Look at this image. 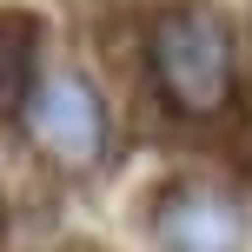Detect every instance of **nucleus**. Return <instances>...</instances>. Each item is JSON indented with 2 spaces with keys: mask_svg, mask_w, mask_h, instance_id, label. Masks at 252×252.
<instances>
[{
  "mask_svg": "<svg viewBox=\"0 0 252 252\" xmlns=\"http://www.w3.org/2000/svg\"><path fill=\"white\" fill-rule=\"evenodd\" d=\"M20 126L53 173H93L106 159V100L80 66H40L20 93Z\"/></svg>",
  "mask_w": 252,
  "mask_h": 252,
  "instance_id": "f03ea898",
  "label": "nucleus"
},
{
  "mask_svg": "<svg viewBox=\"0 0 252 252\" xmlns=\"http://www.w3.org/2000/svg\"><path fill=\"white\" fill-rule=\"evenodd\" d=\"M146 232L159 252H252V213L232 186L179 179L153 199Z\"/></svg>",
  "mask_w": 252,
  "mask_h": 252,
  "instance_id": "7ed1b4c3",
  "label": "nucleus"
},
{
  "mask_svg": "<svg viewBox=\"0 0 252 252\" xmlns=\"http://www.w3.org/2000/svg\"><path fill=\"white\" fill-rule=\"evenodd\" d=\"M146 66L153 87L173 113L186 120H213L232 100V73H239V47H232V27L213 7L186 0V7H166L146 33Z\"/></svg>",
  "mask_w": 252,
  "mask_h": 252,
  "instance_id": "f257e3e1",
  "label": "nucleus"
}]
</instances>
